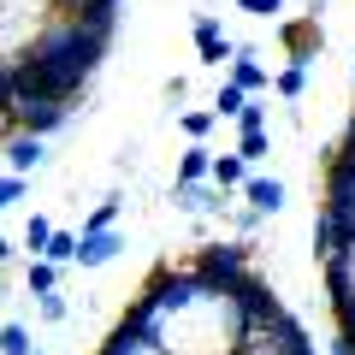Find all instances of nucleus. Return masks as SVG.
Instances as JSON below:
<instances>
[{
    "mask_svg": "<svg viewBox=\"0 0 355 355\" xmlns=\"http://www.w3.org/2000/svg\"><path fill=\"white\" fill-rule=\"evenodd\" d=\"M125 326L142 331L160 355H237L249 343L243 279L214 284L190 261H160L125 308Z\"/></svg>",
    "mask_w": 355,
    "mask_h": 355,
    "instance_id": "nucleus-1",
    "label": "nucleus"
},
{
    "mask_svg": "<svg viewBox=\"0 0 355 355\" xmlns=\"http://www.w3.org/2000/svg\"><path fill=\"white\" fill-rule=\"evenodd\" d=\"M119 12H83V18H53L42 30V42L18 60V95H42V101L77 107V95L89 89L95 65L113 48Z\"/></svg>",
    "mask_w": 355,
    "mask_h": 355,
    "instance_id": "nucleus-2",
    "label": "nucleus"
},
{
    "mask_svg": "<svg viewBox=\"0 0 355 355\" xmlns=\"http://www.w3.org/2000/svg\"><path fill=\"white\" fill-rule=\"evenodd\" d=\"M53 18L60 0H0V60H24Z\"/></svg>",
    "mask_w": 355,
    "mask_h": 355,
    "instance_id": "nucleus-3",
    "label": "nucleus"
},
{
    "mask_svg": "<svg viewBox=\"0 0 355 355\" xmlns=\"http://www.w3.org/2000/svg\"><path fill=\"white\" fill-rule=\"evenodd\" d=\"M249 249H254V243H202V249L190 254V266L202 272V279H214V284H237V279L254 272Z\"/></svg>",
    "mask_w": 355,
    "mask_h": 355,
    "instance_id": "nucleus-4",
    "label": "nucleus"
},
{
    "mask_svg": "<svg viewBox=\"0 0 355 355\" xmlns=\"http://www.w3.org/2000/svg\"><path fill=\"white\" fill-rule=\"evenodd\" d=\"M12 125L24 130V137H42V142H48L53 130L71 125V107H65V101H42V95H18V101H12Z\"/></svg>",
    "mask_w": 355,
    "mask_h": 355,
    "instance_id": "nucleus-5",
    "label": "nucleus"
},
{
    "mask_svg": "<svg viewBox=\"0 0 355 355\" xmlns=\"http://www.w3.org/2000/svg\"><path fill=\"white\" fill-rule=\"evenodd\" d=\"M326 296H331V314H355V243L326 261Z\"/></svg>",
    "mask_w": 355,
    "mask_h": 355,
    "instance_id": "nucleus-6",
    "label": "nucleus"
},
{
    "mask_svg": "<svg viewBox=\"0 0 355 355\" xmlns=\"http://www.w3.org/2000/svg\"><path fill=\"white\" fill-rule=\"evenodd\" d=\"M231 83L243 89V95H261V89H272V71L261 65V48L254 42H237V53H231Z\"/></svg>",
    "mask_w": 355,
    "mask_h": 355,
    "instance_id": "nucleus-7",
    "label": "nucleus"
},
{
    "mask_svg": "<svg viewBox=\"0 0 355 355\" xmlns=\"http://www.w3.org/2000/svg\"><path fill=\"white\" fill-rule=\"evenodd\" d=\"M349 243H355V225H349L343 214H326V207H320V214H314V261L326 266L331 254L349 249Z\"/></svg>",
    "mask_w": 355,
    "mask_h": 355,
    "instance_id": "nucleus-8",
    "label": "nucleus"
},
{
    "mask_svg": "<svg viewBox=\"0 0 355 355\" xmlns=\"http://www.w3.org/2000/svg\"><path fill=\"white\" fill-rule=\"evenodd\" d=\"M0 154H6V172H12V178H30V172L48 166V142H42V137H24V130H12Z\"/></svg>",
    "mask_w": 355,
    "mask_h": 355,
    "instance_id": "nucleus-9",
    "label": "nucleus"
},
{
    "mask_svg": "<svg viewBox=\"0 0 355 355\" xmlns=\"http://www.w3.org/2000/svg\"><path fill=\"white\" fill-rule=\"evenodd\" d=\"M196 53H202L207 65H231V53H237V42L225 36V24H219L214 12L196 18Z\"/></svg>",
    "mask_w": 355,
    "mask_h": 355,
    "instance_id": "nucleus-10",
    "label": "nucleus"
},
{
    "mask_svg": "<svg viewBox=\"0 0 355 355\" xmlns=\"http://www.w3.org/2000/svg\"><path fill=\"white\" fill-rule=\"evenodd\" d=\"M172 202L184 207V214H225L231 196L219 190V184H172Z\"/></svg>",
    "mask_w": 355,
    "mask_h": 355,
    "instance_id": "nucleus-11",
    "label": "nucleus"
},
{
    "mask_svg": "<svg viewBox=\"0 0 355 355\" xmlns=\"http://www.w3.org/2000/svg\"><path fill=\"white\" fill-rule=\"evenodd\" d=\"M119 249H125L119 225H113V231H77V266H107Z\"/></svg>",
    "mask_w": 355,
    "mask_h": 355,
    "instance_id": "nucleus-12",
    "label": "nucleus"
},
{
    "mask_svg": "<svg viewBox=\"0 0 355 355\" xmlns=\"http://www.w3.org/2000/svg\"><path fill=\"white\" fill-rule=\"evenodd\" d=\"M237 196L249 202V214H261V219H272V214L284 207V184H279V178H254V172H249V184H243Z\"/></svg>",
    "mask_w": 355,
    "mask_h": 355,
    "instance_id": "nucleus-13",
    "label": "nucleus"
},
{
    "mask_svg": "<svg viewBox=\"0 0 355 355\" xmlns=\"http://www.w3.org/2000/svg\"><path fill=\"white\" fill-rule=\"evenodd\" d=\"M284 60H291V65H314L320 60V24H314V18L284 30Z\"/></svg>",
    "mask_w": 355,
    "mask_h": 355,
    "instance_id": "nucleus-14",
    "label": "nucleus"
},
{
    "mask_svg": "<svg viewBox=\"0 0 355 355\" xmlns=\"http://www.w3.org/2000/svg\"><path fill=\"white\" fill-rule=\"evenodd\" d=\"M178 184H214V148H207V142H190V148H184Z\"/></svg>",
    "mask_w": 355,
    "mask_h": 355,
    "instance_id": "nucleus-15",
    "label": "nucleus"
},
{
    "mask_svg": "<svg viewBox=\"0 0 355 355\" xmlns=\"http://www.w3.org/2000/svg\"><path fill=\"white\" fill-rule=\"evenodd\" d=\"M12 101H18V60H0V142L12 137Z\"/></svg>",
    "mask_w": 355,
    "mask_h": 355,
    "instance_id": "nucleus-16",
    "label": "nucleus"
},
{
    "mask_svg": "<svg viewBox=\"0 0 355 355\" xmlns=\"http://www.w3.org/2000/svg\"><path fill=\"white\" fill-rule=\"evenodd\" d=\"M101 355H160V349H154V343L142 338V331H130L125 320H119V326H113V338L101 343Z\"/></svg>",
    "mask_w": 355,
    "mask_h": 355,
    "instance_id": "nucleus-17",
    "label": "nucleus"
},
{
    "mask_svg": "<svg viewBox=\"0 0 355 355\" xmlns=\"http://www.w3.org/2000/svg\"><path fill=\"white\" fill-rule=\"evenodd\" d=\"M214 184H219L225 196H237L243 184H249V166H243L237 154H214Z\"/></svg>",
    "mask_w": 355,
    "mask_h": 355,
    "instance_id": "nucleus-18",
    "label": "nucleus"
},
{
    "mask_svg": "<svg viewBox=\"0 0 355 355\" xmlns=\"http://www.w3.org/2000/svg\"><path fill=\"white\" fill-rule=\"evenodd\" d=\"M0 355H36V331L24 320H6L0 326Z\"/></svg>",
    "mask_w": 355,
    "mask_h": 355,
    "instance_id": "nucleus-19",
    "label": "nucleus"
},
{
    "mask_svg": "<svg viewBox=\"0 0 355 355\" xmlns=\"http://www.w3.org/2000/svg\"><path fill=\"white\" fill-rule=\"evenodd\" d=\"M60 272H65V266H53V261H30V266H24V291H30V296L60 291Z\"/></svg>",
    "mask_w": 355,
    "mask_h": 355,
    "instance_id": "nucleus-20",
    "label": "nucleus"
},
{
    "mask_svg": "<svg viewBox=\"0 0 355 355\" xmlns=\"http://www.w3.org/2000/svg\"><path fill=\"white\" fill-rule=\"evenodd\" d=\"M42 261L77 266V231H60V225H53V237H48V249H42Z\"/></svg>",
    "mask_w": 355,
    "mask_h": 355,
    "instance_id": "nucleus-21",
    "label": "nucleus"
},
{
    "mask_svg": "<svg viewBox=\"0 0 355 355\" xmlns=\"http://www.w3.org/2000/svg\"><path fill=\"white\" fill-rule=\"evenodd\" d=\"M237 355H320L314 343H279V338H249Z\"/></svg>",
    "mask_w": 355,
    "mask_h": 355,
    "instance_id": "nucleus-22",
    "label": "nucleus"
},
{
    "mask_svg": "<svg viewBox=\"0 0 355 355\" xmlns=\"http://www.w3.org/2000/svg\"><path fill=\"white\" fill-rule=\"evenodd\" d=\"M178 125H184V137H190V142H207L219 119H214V107H190V113H178Z\"/></svg>",
    "mask_w": 355,
    "mask_h": 355,
    "instance_id": "nucleus-23",
    "label": "nucleus"
},
{
    "mask_svg": "<svg viewBox=\"0 0 355 355\" xmlns=\"http://www.w3.org/2000/svg\"><path fill=\"white\" fill-rule=\"evenodd\" d=\"M266 148H272V130H237V160L243 166L266 160Z\"/></svg>",
    "mask_w": 355,
    "mask_h": 355,
    "instance_id": "nucleus-24",
    "label": "nucleus"
},
{
    "mask_svg": "<svg viewBox=\"0 0 355 355\" xmlns=\"http://www.w3.org/2000/svg\"><path fill=\"white\" fill-rule=\"evenodd\" d=\"M243 107H249V95H243V89L225 77V83H219V95H214V119H237Z\"/></svg>",
    "mask_w": 355,
    "mask_h": 355,
    "instance_id": "nucleus-25",
    "label": "nucleus"
},
{
    "mask_svg": "<svg viewBox=\"0 0 355 355\" xmlns=\"http://www.w3.org/2000/svg\"><path fill=\"white\" fill-rule=\"evenodd\" d=\"M119 207H125V196H101L95 214L83 219V231H113V225H119Z\"/></svg>",
    "mask_w": 355,
    "mask_h": 355,
    "instance_id": "nucleus-26",
    "label": "nucleus"
},
{
    "mask_svg": "<svg viewBox=\"0 0 355 355\" xmlns=\"http://www.w3.org/2000/svg\"><path fill=\"white\" fill-rule=\"evenodd\" d=\"M272 89H279L284 101H296V95L308 89V65H284V71H272Z\"/></svg>",
    "mask_w": 355,
    "mask_h": 355,
    "instance_id": "nucleus-27",
    "label": "nucleus"
},
{
    "mask_svg": "<svg viewBox=\"0 0 355 355\" xmlns=\"http://www.w3.org/2000/svg\"><path fill=\"white\" fill-rule=\"evenodd\" d=\"M48 237H53V219L30 214V225H24V249H30V261H42V249H48Z\"/></svg>",
    "mask_w": 355,
    "mask_h": 355,
    "instance_id": "nucleus-28",
    "label": "nucleus"
},
{
    "mask_svg": "<svg viewBox=\"0 0 355 355\" xmlns=\"http://www.w3.org/2000/svg\"><path fill=\"white\" fill-rule=\"evenodd\" d=\"M36 314H42V320H48V326H60V320H65V314H71V302H65V296H60V291H48V296H36Z\"/></svg>",
    "mask_w": 355,
    "mask_h": 355,
    "instance_id": "nucleus-29",
    "label": "nucleus"
},
{
    "mask_svg": "<svg viewBox=\"0 0 355 355\" xmlns=\"http://www.w3.org/2000/svg\"><path fill=\"white\" fill-rule=\"evenodd\" d=\"M237 130H266V101L261 95H249V107L237 113Z\"/></svg>",
    "mask_w": 355,
    "mask_h": 355,
    "instance_id": "nucleus-30",
    "label": "nucleus"
},
{
    "mask_svg": "<svg viewBox=\"0 0 355 355\" xmlns=\"http://www.w3.org/2000/svg\"><path fill=\"white\" fill-rule=\"evenodd\" d=\"M12 202H24V178H12V172H0V214Z\"/></svg>",
    "mask_w": 355,
    "mask_h": 355,
    "instance_id": "nucleus-31",
    "label": "nucleus"
},
{
    "mask_svg": "<svg viewBox=\"0 0 355 355\" xmlns=\"http://www.w3.org/2000/svg\"><path fill=\"white\" fill-rule=\"evenodd\" d=\"M237 6H243L249 18H279V12H284V0H237Z\"/></svg>",
    "mask_w": 355,
    "mask_h": 355,
    "instance_id": "nucleus-32",
    "label": "nucleus"
},
{
    "mask_svg": "<svg viewBox=\"0 0 355 355\" xmlns=\"http://www.w3.org/2000/svg\"><path fill=\"white\" fill-rule=\"evenodd\" d=\"M326 355H355V343H349V338H343V331H338V338L326 343Z\"/></svg>",
    "mask_w": 355,
    "mask_h": 355,
    "instance_id": "nucleus-33",
    "label": "nucleus"
},
{
    "mask_svg": "<svg viewBox=\"0 0 355 355\" xmlns=\"http://www.w3.org/2000/svg\"><path fill=\"white\" fill-rule=\"evenodd\" d=\"M338 331H343V338L355 343V314H338Z\"/></svg>",
    "mask_w": 355,
    "mask_h": 355,
    "instance_id": "nucleus-34",
    "label": "nucleus"
},
{
    "mask_svg": "<svg viewBox=\"0 0 355 355\" xmlns=\"http://www.w3.org/2000/svg\"><path fill=\"white\" fill-rule=\"evenodd\" d=\"M12 254H18V249H12V237H0V266H12Z\"/></svg>",
    "mask_w": 355,
    "mask_h": 355,
    "instance_id": "nucleus-35",
    "label": "nucleus"
},
{
    "mask_svg": "<svg viewBox=\"0 0 355 355\" xmlns=\"http://www.w3.org/2000/svg\"><path fill=\"white\" fill-rule=\"evenodd\" d=\"M349 225H355V207H349Z\"/></svg>",
    "mask_w": 355,
    "mask_h": 355,
    "instance_id": "nucleus-36",
    "label": "nucleus"
},
{
    "mask_svg": "<svg viewBox=\"0 0 355 355\" xmlns=\"http://www.w3.org/2000/svg\"><path fill=\"white\" fill-rule=\"evenodd\" d=\"M36 355H42V349H36Z\"/></svg>",
    "mask_w": 355,
    "mask_h": 355,
    "instance_id": "nucleus-37",
    "label": "nucleus"
}]
</instances>
